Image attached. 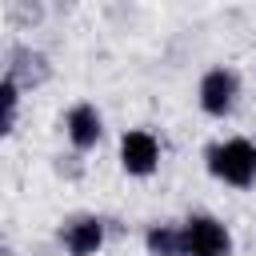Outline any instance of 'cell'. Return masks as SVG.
I'll list each match as a JSON object with an SVG mask.
<instances>
[{
    "label": "cell",
    "mask_w": 256,
    "mask_h": 256,
    "mask_svg": "<svg viewBox=\"0 0 256 256\" xmlns=\"http://www.w3.org/2000/svg\"><path fill=\"white\" fill-rule=\"evenodd\" d=\"M20 84L12 80V76H4L0 80V104H4V120H0V132L4 136H12V128H16V112H20Z\"/></svg>",
    "instance_id": "cell-9"
},
{
    "label": "cell",
    "mask_w": 256,
    "mask_h": 256,
    "mask_svg": "<svg viewBox=\"0 0 256 256\" xmlns=\"http://www.w3.org/2000/svg\"><path fill=\"white\" fill-rule=\"evenodd\" d=\"M108 240V224L104 216L96 212H80V216H68L64 228H60V244L68 256H96Z\"/></svg>",
    "instance_id": "cell-5"
},
{
    "label": "cell",
    "mask_w": 256,
    "mask_h": 256,
    "mask_svg": "<svg viewBox=\"0 0 256 256\" xmlns=\"http://www.w3.org/2000/svg\"><path fill=\"white\" fill-rule=\"evenodd\" d=\"M204 168L212 180L228 188H252L256 184V140L248 136H224L204 148Z\"/></svg>",
    "instance_id": "cell-1"
},
{
    "label": "cell",
    "mask_w": 256,
    "mask_h": 256,
    "mask_svg": "<svg viewBox=\"0 0 256 256\" xmlns=\"http://www.w3.org/2000/svg\"><path fill=\"white\" fill-rule=\"evenodd\" d=\"M64 136L76 152H92L100 140H104V116L92 100H76L68 112H64Z\"/></svg>",
    "instance_id": "cell-6"
},
{
    "label": "cell",
    "mask_w": 256,
    "mask_h": 256,
    "mask_svg": "<svg viewBox=\"0 0 256 256\" xmlns=\"http://www.w3.org/2000/svg\"><path fill=\"white\" fill-rule=\"evenodd\" d=\"M196 104H200V112L212 116V120L232 116L236 104H240V72L228 68V64L208 68V72L200 76V84H196Z\"/></svg>",
    "instance_id": "cell-2"
},
{
    "label": "cell",
    "mask_w": 256,
    "mask_h": 256,
    "mask_svg": "<svg viewBox=\"0 0 256 256\" xmlns=\"http://www.w3.org/2000/svg\"><path fill=\"white\" fill-rule=\"evenodd\" d=\"M4 76H12L20 88L40 84V80L48 76V56H44V52H32L28 44H20V48L8 52V68H4Z\"/></svg>",
    "instance_id": "cell-7"
},
{
    "label": "cell",
    "mask_w": 256,
    "mask_h": 256,
    "mask_svg": "<svg viewBox=\"0 0 256 256\" xmlns=\"http://www.w3.org/2000/svg\"><path fill=\"white\" fill-rule=\"evenodd\" d=\"M180 232H184V252L188 256H232V232L220 216L212 212H188L180 220Z\"/></svg>",
    "instance_id": "cell-3"
},
{
    "label": "cell",
    "mask_w": 256,
    "mask_h": 256,
    "mask_svg": "<svg viewBox=\"0 0 256 256\" xmlns=\"http://www.w3.org/2000/svg\"><path fill=\"white\" fill-rule=\"evenodd\" d=\"M120 168L136 180H144L160 168V140L152 128H128L120 136Z\"/></svg>",
    "instance_id": "cell-4"
},
{
    "label": "cell",
    "mask_w": 256,
    "mask_h": 256,
    "mask_svg": "<svg viewBox=\"0 0 256 256\" xmlns=\"http://www.w3.org/2000/svg\"><path fill=\"white\" fill-rule=\"evenodd\" d=\"M144 256H188L180 224H148L144 228Z\"/></svg>",
    "instance_id": "cell-8"
}]
</instances>
